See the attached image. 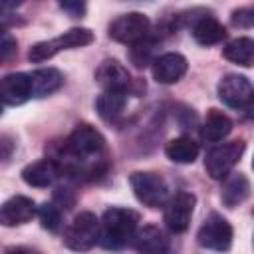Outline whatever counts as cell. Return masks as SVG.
<instances>
[{
  "mask_svg": "<svg viewBox=\"0 0 254 254\" xmlns=\"http://www.w3.org/2000/svg\"><path fill=\"white\" fill-rule=\"evenodd\" d=\"M73 202H75V196L71 194L69 189H58V190H56V194H54V204H56L58 208L69 210V208L73 206Z\"/></svg>",
  "mask_w": 254,
  "mask_h": 254,
  "instance_id": "obj_27",
  "label": "cell"
},
{
  "mask_svg": "<svg viewBox=\"0 0 254 254\" xmlns=\"http://www.w3.org/2000/svg\"><path fill=\"white\" fill-rule=\"evenodd\" d=\"M139 214L125 206H109L99 220V246L105 250L125 248L137 234Z\"/></svg>",
  "mask_w": 254,
  "mask_h": 254,
  "instance_id": "obj_2",
  "label": "cell"
},
{
  "mask_svg": "<svg viewBox=\"0 0 254 254\" xmlns=\"http://www.w3.org/2000/svg\"><path fill=\"white\" fill-rule=\"evenodd\" d=\"M232 131V121L226 113L218 111V109H210L204 117V123L200 127V137L208 143H218L222 139H226Z\"/></svg>",
  "mask_w": 254,
  "mask_h": 254,
  "instance_id": "obj_19",
  "label": "cell"
},
{
  "mask_svg": "<svg viewBox=\"0 0 254 254\" xmlns=\"http://www.w3.org/2000/svg\"><path fill=\"white\" fill-rule=\"evenodd\" d=\"M222 56L232 62V64H238L242 67H250L254 65V38H236L232 42H228L224 48H222Z\"/></svg>",
  "mask_w": 254,
  "mask_h": 254,
  "instance_id": "obj_21",
  "label": "cell"
},
{
  "mask_svg": "<svg viewBox=\"0 0 254 254\" xmlns=\"http://www.w3.org/2000/svg\"><path fill=\"white\" fill-rule=\"evenodd\" d=\"M38 218L42 222V228L50 232H58L62 226V212L54 202H46L38 208Z\"/></svg>",
  "mask_w": 254,
  "mask_h": 254,
  "instance_id": "obj_25",
  "label": "cell"
},
{
  "mask_svg": "<svg viewBox=\"0 0 254 254\" xmlns=\"http://www.w3.org/2000/svg\"><path fill=\"white\" fill-rule=\"evenodd\" d=\"M232 236H234V232H232L230 222L222 214L210 212L196 232V242H198V246H202L206 250L226 252L232 246Z\"/></svg>",
  "mask_w": 254,
  "mask_h": 254,
  "instance_id": "obj_8",
  "label": "cell"
},
{
  "mask_svg": "<svg viewBox=\"0 0 254 254\" xmlns=\"http://www.w3.org/2000/svg\"><path fill=\"white\" fill-rule=\"evenodd\" d=\"M0 95L4 105H22L30 97H34V85H32V75L30 73H8L2 77L0 83Z\"/></svg>",
  "mask_w": 254,
  "mask_h": 254,
  "instance_id": "obj_12",
  "label": "cell"
},
{
  "mask_svg": "<svg viewBox=\"0 0 254 254\" xmlns=\"http://www.w3.org/2000/svg\"><path fill=\"white\" fill-rule=\"evenodd\" d=\"M93 42V34L87 28H71L52 40H44L38 42L30 48L28 52V60L34 64H42L50 58H54L56 54L64 52V50H73V48H81Z\"/></svg>",
  "mask_w": 254,
  "mask_h": 254,
  "instance_id": "obj_3",
  "label": "cell"
},
{
  "mask_svg": "<svg viewBox=\"0 0 254 254\" xmlns=\"http://www.w3.org/2000/svg\"><path fill=\"white\" fill-rule=\"evenodd\" d=\"M254 93V87L246 75L240 73H226L220 77L216 85V95L218 99L232 109H242L248 105L250 97Z\"/></svg>",
  "mask_w": 254,
  "mask_h": 254,
  "instance_id": "obj_10",
  "label": "cell"
},
{
  "mask_svg": "<svg viewBox=\"0 0 254 254\" xmlns=\"http://www.w3.org/2000/svg\"><path fill=\"white\" fill-rule=\"evenodd\" d=\"M2 149H4L2 159H4V161H8V159H10V151H12V141H10V137H8V135H2Z\"/></svg>",
  "mask_w": 254,
  "mask_h": 254,
  "instance_id": "obj_30",
  "label": "cell"
},
{
  "mask_svg": "<svg viewBox=\"0 0 254 254\" xmlns=\"http://www.w3.org/2000/svg\"><path fill=\"white\" fill-rule=\"evenodd\" d=\"M60 167L54 159L46 157V159H40V161H34L30 165H26L22 169V179L26 185L30 187H38V189H44V187H50L54 185V181L60 177Z\"/></svg>",
  "mask_w": 254,
  "mask_h": 254,
  "instance_id": "obj_15",
  "label": "cell"
},
{
  "mask_svg": "<svg viewBox=\"0 0 254 254\" xmlns=\"http://www.w3.org/2000/svg\"><path fill=\"white\" fill-rule=\"evenodd\" d=\"M246 143L244 141H228V143H218L212 149L206 151L204 157V169L210 179H226L232 171V167L240 161L244 155Z\"/></svg>",
  "mask_w": 254,
  "mask_h": 254,
  "instance_id": "obj_7",
  "label": "cell"
},
{
  "mask_svg": "<svg viewBox=\"0 0 254 254\" xmlns=\"http://www.w3.org/2000/svg\"><path fill=\"white\" fill-rule=\"evenodd\" d=\"M6 254H36V252H32L30 248H22V246H18V248H10V250H6Z\"/></svg>",
  "mask_w": 254,
  "mask_h": 254,
  "instance_id": "obj_31",
  "label": "cell"
},
{
  "mask_svg": "<svg viewBox=\"0 0 254 254\" xmlns=\"http://www.w3.org/2000/svg\"><path fill=\"white\" fill-rule=\"evenodd\" d=\"M252 212H254V210H252Z\"/></svg>",
  "mask_w": 254,
  "mask_h": 254,
  "instance_id": "obj_34",
  "label": "cell"
},
{
  "mask_svg": "<svg viewBox=\"0 0 254 254\" xmlns=\"http://www.w3.org/2000/svg\"><path fill=\"white\" fill-rule=\"evenodd\" d=\"M95 242H99V218L89 210L75 214V218L64 230V244L69 250L85 252L93 248Z\"/></svg>",
  "mask_w": 254,
  "mask_h": 254,
  "instance_id": "obj_5",
  "label": "cell"
},
{
  "mask_svg": "<svg viewBox=\"0 0 254 254\" xmlns=\"http://www.w3.org/2000/svg\"><path fill=\"white\" fill-rule=\"evenodd\" d=\"M157 44H159L157 38H155V36H149L147 40H143V42L131 46V48H129V60H131V64H133L135 67H145V65L153 64V62L157 60V56H155Z\"/></svg>",
  "mask_w": 254,
  "mask_h": 254,
  "instance_id": "obj_24",
  "label": "cell"
},
{
  "mask_svg": "<svg viewBox=\"0 0 254 254\" xmlns=\"http://www.w3.org/2000/svg\"><path fill=\"white\" fill-rule=\"evenodd\" d=\"M38 214V206L30 196L16 194L8 198L0 208V222L4 226H20L30 222Z\"/></svg>",
  "mask_w": 254,
  "mask_h": 254,
  "instance_id": "obj_14",
  "label": "cell"
},
{
  "mask_svg": "<svg viewBox=\"0 0 254 254\" xmlns=\"http://www.w3.org/2000/svg\"><path fill=\"white\" fill-rule=\"evenodd\" d=\"M194 204H196V196L192 192H187V190L175 192L165 204V214H163L165 226L177 234L185 232L190 224Z\"/></svg>",
  "mask_w": 254,
  "mask_h": 254,
  "instance_id": "obj_9",
  "label": "cell"
},
{
  "mask_svg": "<svg viewBox=\"0 0 254 254\" xmlns=\"http://www.w3.org/2000/svg\"><path fill=\"white\" fill-rule=\"evenodd\" d=\"M34 85V97H46L56 93L64 85V73L56 67H42L30 73Z\"/></svg>",
  "mask_w": 254,
  "mask_h": 254,
  "instance_id": "obj_20",
  "label": "cell"
},
{
  "mask_svg": "<svg viewBox=\"0 0 254 254\" xmlns=\"http://www.w3.org/2000/svg\"><path fill=\"white\" fill-rule=\"evenodd\" d=\"M129 185L133 189L135 198L149 206V208H159L163 204H167L169 200V187L167 181L159 175V173H151V171H135L129 177Z\"/></svg>",
  "mask_w": 254,
  "mask_h": 254,
  "instance_id": "obj_4",
  "label": "cell"
},
{
  "mask_svg": "<svg viewBox=\"0 0 254 254\" xmlns=\"http://www.w3.org/2000/svg\"><path fill=\"white\" fill-rule=\"evenodd\" d=\"M95 81L103 87V91H123L129 93L133 87V79L123 64L117 60H103L95 69Z\"/></svg>",
  "mask_w": 254,
  "mask_h": 254,
  "instance_id": "obj_11",
  "label": "cell"
},
{
  "mask_svg": "<svg viewBox=\"0 0 254 254\" xmlns=\"http://www.w3.org/2000/svg\"><path fill=\"white\" fill-rule=\"evenodd\" d=\"M14 52H16V40L8 32H2V46H0V58H2V62H8Z\"/></svg>",
  "mask_w": 254,
  "mask_h": 254,
  "instance_id": "obj_28",
  "label": "cell"
},
{
  "mask_svg": "<svg viewBox=\"0 0 254 254\" xmlns=\"http://www.w3.org/2000/svg\"><path fill=\"white\" fill-rule=\"evenodd\" d=\"M60 8L64 12H67L71 18H79L85 12V4L83 2H60Z\"/></svg>",
  "mask_w": 254,
  "mask_h": 254,
  "instance_id": "obj_29",
  "label": "cell"
},
{
  "mask_svg": "<svg viewBox=\"0 0 254 254\" xmlns=\"http://www.w3.org/2000/svg\"><path fill=\"white\" fill-rule=\"evenodd\" d=\"M252 169H254V159H252Z\"/></svg>",
  "mask_w": 254,
  "mask_h": 254,
  "instance_id": "obj_33",
  "label": "cell"
},
{
  "mask_svg": "<svg viewBox=\"0 0 254 254\" xmlns=\"http://www.w3.org/2000/svg\"><path fill=\"white\" fill-rule=\"evenodd\" d=\"M151 69H153V77L157 83L171 85V83H177L187 73L189 64H187L185 56H181L177 52H167V54L157 56Z\"/></svg>",
  "mask_w": 254,
  "mask_h": 254,
  "instance_id": "obj_13",
  "label": "cell"
},
{
  "mask_svg": "<svg viewBox=\"0 0 254 254\" xmlns=\"http://www.w3.org/2000/svg\"><path fill=\"white\" fill-rule=\"evenodd\" d=\"M107 34L119 44L135 46L151 36V20L141 12H127L109 24Z\"/></svg>",
  "mask_w": 254,
  "mask_h": 254,
  "instance_id": "obj_6",
  "label": "cell"
},
{
  "mask_svg": "<svg viewBox=\"0 0 254 254\" xmlns=\"http://www.w3.org/2000/svg\"><path fill=\"white\" fill-rule=\"evenodd\" d=\"M244 109H246V117L254 119V93H252V97H250V101H248V105Z\"/></svg>",
  "mask_w": 254,
  "mask_h": 254,
  "instance_id": "obj_32",
  "label": "cell"
},
{
  "mask_svg": "<svg viewBox=\"0 0 254 254\" xmlns=\"http://www.w3.org/2000/svg\"><path fill=\"white\" fill-rule=\"evenodd\" d=\"M250 194V183L246 179V175L242 173H234L228 175L222 183L220 189V200L226 208H234L238 204H242Z\"/></svg>",
  "mask_w": 254,
  "mask_h": 254,
  "instance_id": "obj_18",
  "label": "cell"
},
{
  "mask_svg": "<svg viewBox=\"0 0 254 254\" xmlns=\"http://www.w3.org/2000/svg\"><path fill=\"white\" fill-rule=\"evenodd\" d=\"M230 22L238 28H254V8L246 6V8H238L230 14Z\"/></svg>",
  "mask_w": 254,
  "mask_h": 254,
  "instance_id": "obj_26",
  "label": "cell"
},
{
  "mask_svg": "<svg viewBox=\"0 0 254 254\" xmlns=\"http://www.w3.org/2000/svg\"><path fill=\"white\" fill-rule=\"evenodd\" d=\"M60 173L75 181H95L109 167V155L103 135L89 123H79L58 145H52V155Z\"/></svg>",
  "mask_w": 254,
  "mask_h": 254,
  "instance_id": "obj_1",
  "label": "cell"
},
{
  "mask_svg": "<svg viewBox=\"0 0 254 254\" xmlns=\"http://www.w3.org/2000/svg\"><path fill=\"white\" fill-rule=\"evenodd\" d=\"M192 38L200 46H214V44H220L226 38V30L214 16L202 14L192 24Z\"/></svg>",
  "mask_w": 254,
  "mask_h": 254,
  "instance_id": "obj_17",
  "label": "cell"
},
{
  "mask_svg": "<svg viewBox=\"0 0 254 254\" xmlns=\"http://www.w3.org/2000/svg\"><path fill=\"white\" fill-rule=\"evenodd\" d=\"M127 95L129 93H123V91H103L95 99L97 115L103 121H115L123 113V107L127 103Z\"/></svg>",
  "mask_w": 254,
  "mask_h": 254,
  "instance_id": "obj_22",
  "label": "cell"
},
{
  "mask_svg": "<svg viewBox=\"0 0 254 254\" xmlns=\"http://www.w3.org/2000/svg\"><path fill=\"white\" fill-rule=\"evenodd\" d=\"M133 244H135L137 254H167L169 252V238L155 224H147L141 230H137Z\"/></svg>",
  "mask_w": 254,
  "mask_h": 254,
  "instance_id": "obj_16",
  "label": "cell"
},
{
  "mask_svg": "<svg viewBox=\"0 0 254 254\" xmlns=\"http://www.w3.org/2000/svg\"><path fill=\"white\" fill-rule=\"evenodd\" d=\"M165 155H167V159H171L173 163H181V165L194 163V159L198 157V143H194L190 137H177V139H171V141L165 145Z\"/></svg>",
  "mask_w": 254,
  "mask_h": 254,
  "instance_id": "obj_23",
  "label": "cell"
}]
</instances>
